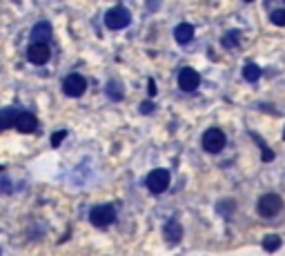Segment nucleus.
Masks as SVG:
<instances>
[{"label":"nucleus","instance_id":"nucleus-1","mask_svg":"<svg viewBox=\"0 0 285 256\" xmlns=\"http://www.w3.org/2000/svg\"><path fill=\"white\" fill-rule=\"evenodd\" d=\"M116 221V210L111 205H96L89 212V223L94 227H109Z\"/></svg>","mask_w":285,"mask_h":256},{"label":"nucleus","instance_id":"nucleus-2","mask_svg":"<svg viewBox=\"0 0 285 256\" xmlns=\"http://www.w3.org/2000/svg\"><path fill=\"white\" fill-rule=\"evenodd\" d=\"M256 210H259V214L263 218H274L278 214V212L283 210V199L278 194H265L259 199V205H256Z\"/></svg>","mask_w":285,"mask_h":256},{"label":"nucleus","instance_id":"nucleus-3","mask_svg":"<svg viewBox=\"0 0 285 256\" xmlns=\"http://www.w3.org/2000/svg\"><path fill=\"white\" fill-rule=\"evenodd\" d=\"M130 23H132V14L127 12L125 7H111L109 12L105 14V25L114 31L130 27Z\"/></svg>","mask_w":285,"mask_h":256},{"label":"nucleus","instance_id":"nucleus-4","mask_svg":"<svg viewBox=\"0 0 285 256\" xmlns=\"http://www.w3.org/2000/svg\"><path fill=\"white\" fill-rule=\"evenodd\" d=\"M203 149L209 154H218V152H223V147H225V143H227V138H225L223 134V130H218V127H212V130H207L205 134H203Z\"/></svg>","mask_w":285,"mask_h":256},{"label":"nucleus","instance_id":"nucleus-5","mask_svg":"<svg viewBox=\"0 0 285 256\" xmlns=\"http://www.w3.org/2000/svg\"><path fill=\"white\" fill-rule=\"evenodd\" d=\"M169 180H172V176L167 169H152L147 180H145V185H147V189L152 191V194H163V191L169 187Z\"/></svg>","mask_w":285,"mask_h":256},{"label":"nucleus","instance_id":"nucleus-6","mask_svg":"<svg viewBox=\"0 0 285 256\" xmlns=\"http://www.w3.org/2000/svg\"><path fill=\"white\" fill-rule=\"evenodd\" d=\"M63 92H65L69 98H80V96L87 92V81H85L80 74H69L65 81H63Z\"/></svg>","mask_w":285,"mask_h":256},{"label":"nucleus","instance_id":"nucleus-7","mask_svg":"<svg viewBox=\"0 0 285 256\" xmlns=\"http://www.w3.org/2000/svg\"><path fill=\"white\" fill-rule=\"evenodd\" d=\"M51 58V49L49 45H40V42H31L29 47H27V60L31 62V65H47Z\"/></svg>","mask_w":285,"mask_h":256},{"label":"nucleus","instance_id":"nucleus-8","mask_svg":"<svg viewBox=\"0 0 285 256\" xmlns=\"http://www.w3.org/2000/svg\"><path fill=\"white\" fill-rule=\"evenodd\" d=\"M198 85H201V76H198V72H194L192 67L181 69L179 87L183 89V92H194V89H198Z\"/></svg>","mask_w":285,"mask_h":256},{"label":"nucleus","instance_id":"nucleus-9","mask_svg":"<svg viewBox=\"0 0 285 256\" xmlns=\"http://www.w3.org/2000/svg\"><path fill=\"white\" fill-rule=\"evenodd\" d=\"M16 130L20 134H31V132L38 130V118L34 114H27V111H20L18 120H16Z\"/></svg>","mask_w":285,"mask_h":256},{"label":"nucleus","instance_id":"nucleus-10","mask_svg":"<svg viewBox=\"0 0 285 256\" xmlns=\"http://www.w3.org/2000/svg\"><path fill=\"white\" fill-rule=\"evenodd\" d=\"M53 36V31H51V25L49 23H36L34 27H31V40L34 42H40V45H47V40H49Z\"/></svg>","mask_w":285,"mask_h":256},{"label":"nucleus","instance_id":"nucleus-11","mask_svg":"<svg viewBox=\"0 0 285 256\" xmlns=\"http://www.w3.org/2000/svg\"><path fill=\"white\" fill-rule=\"evenodd\" d=\"M163 236H165V241H167L169 245H176V243H179L181 238H183V225H181V223H176V221L165 223Z\"/></svg>","mask_w":285,"mask_h":256},{"label":"nucleus","instance_id":"nucleus-12","mask_svg":"<svg viewBox=\"0 0 285 256\" xmlns=\"http://www.w3.org/2000/svg\"><path fill=\"white\" fill-rule=\"evenodd\" d=\"M174 38L179 45H187V42L194 40V25L190 23H181L179 27L174 29Z\"/></svg>","mask_w":285,"mask_h":256},{"label":"nucleus","instance_id":"nucleus-13","mask_svg":"<svg viewBox=\"0 0 285 256\" xmlns=\"http://www.w3.org/2000/svg\"><path fill=\"white\" fill-rule=\"evenodd\" d=\"M20 111L16 107H5L0 109V132L9 130V127H16V120H18Z\"/></svg>","mask_w":285,"mask_h":256},{"label":"nucleus","instance_id":"nucleus-14","mask_svg":"<svg viewBox=\"0 0 285 256\" xmlns=\"http://www.w3.org/2000/svg\"><path fill=\"white\" fill-rule=\"evenodd\" d=\"M243 78L247 83H256L261 78V67L254 65V62H247V65L243 67Z\"/></svg>","mask_w":285,"mask_h":256},{"label":"nucleus","instance_id":"nucleus-15","mask_svg":"<svg viewBox=\"0 0 285 256\" xmlns=\"http://www.w3.org/2000/svg\"><path fill=\"white\" fill-rule=\"evenodd\" d=\"M223 47L225 49H234V47H239L241 45V31H236V29H232V31H227V34L223 36Z\"/></svg>","mask_w":285,"mask_h":256},{"label":"nucleus","instance_id":"nucleus-16","mask_svg":"<svg viewBox=\"0 0 285 256\" xmlns=\"http://www.w3.org/2000/svg\"><path fill=\"white\" fill-rule=\"evenodd\" d=\"M105 92H107V96H109L111 100H123V96H125V92H123V85L116 83V81H109V83H107Z\"/></svg>","mask_w":285,"mask_h":256},{"label":"nucleus","instance_id":"nucleus-17","mask_svg":"<svg viewBox=\"0 0 285 256\" xmlns=\"http://www.w3.org/2000/svg\"><path fill=\"white\" fill-rule=\"evenodd\" d=\"M281 236H276V234H267L265 238H263V249H265V252H276L278 247H281Z\"/></svg>","mask_w":285,"mask_h":256},{"label":"nucleus","instance_id":"nucleus-18","mask_svg":"<svg viewBox=\"0 0 285 256\" xmlns=\"http://www.w3.org/2000/svg\"><path fill=\"white\" fill-rule=\"evenodd\" d=\"M252 136L256 138V143H259V147L263 149V163H272V161H274V152H272V149H267V147H265V143H263V141H261V138L256 136V134H252Z\"/></svg>","mask_w":285,"mask_h":256},{"label":"nucleus","instance_id":"nucleus-19","mask_svg":"<svg viewBox=\"0 0 285 256\" xmlns=\"http://www.w3.org/2000/svg\"><path fill=\"white\" fill-rule=\"evenodd\" d=\"M216 210L220 212V216H230L234 212V203L232 201H223V203H218L216 205Z\"/></svg>","mask_w":285,"mask_h":256},{"label":"nucleus","instance_id":"nucleus-20","mask_svg":"<svg viewBox=\"0 0 285 256\" xmlns=\"http://www.w3.org/2000/svg\"><path fill=\"white\" fill-rule=\"evenodd\" d=\"M272 23L276 25V27H285V9H276V12H272Z\"/></svg>","mask_w":285,"mask_h":256},{"label":"nucleus","instance_id":"nucleus-21","mask_svg":"<svg viewBox=\"0 0 285 256\" xmlns=\"http://www.w3.org/2000/svg\"><path fill=\"white\" fill-rule=\"evenodd\" d=\"M65 138H67V132H65V130L53 132V134H51V145H53V147H58L63 141H65Z\"/></svg>","mask_w":285,"mask_h":256},{"label":"nucleus","instance_id":"nucleus-22","mask_svg":"<svg viewBox=\"0 0 285 256\" xmlns=\"http://www.w3.org/2000/svg\"><path fill=\"white\" fill-rule=\"evenodd\" d=\"M156 105L152 103V100H145V103H141V114H152Z\"/></svg>","mask_w":285,"mask_h":256},{"label":"nucleus","instance_id":"nucleus-23","mask_svg":"<svg viewBox=\"0 0 285 256\" xmlns=\"http://www.w3.org/2000/svg\"><path fill=\"white\" fill-rule=\"evenodd\" d=\"M156 92H158V89H156V83L149 78V81H147V94L149 96H156Z\"/></svg>","mask_w":285,"mask_h":256},{"label":"nucleus","instance_id":"nucleus-24","mask_svg":"<svg viewBox=\"0 0 285 256\" xmlns=\"http://www.w3.org/2000/svg\"><path fill=\"white\" fill-rule=\"evenodd\" d=\"M283 141H285V130H283Z\"/></svg>","mask_w":285,"mask_h":256}]
</instances>
